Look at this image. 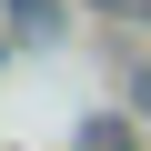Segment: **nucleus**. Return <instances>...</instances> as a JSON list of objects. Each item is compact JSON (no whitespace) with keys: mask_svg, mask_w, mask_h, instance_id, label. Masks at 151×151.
Returning <instances> with one entry per match:
<instances>
[{"mask_svg":"<svg viewBox=\"0 0 151 151\" xmlns=\"http://www.w3.org/2000/svg\"><path fill=\"white\" fill-rule=\"evenodd\" d=\"M131 111H141V121H151V70H131Z\"/></svg>","mask_w":151,"mask_h":151,"instance_id":"nucleus-1","label":"nucleus"}]
</instances>
